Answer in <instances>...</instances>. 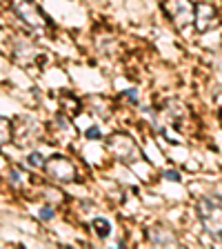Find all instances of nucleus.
<instances>
[{"instance_id": "1", "label": "nucleus", "mask_w": 222, "mask_h": 249, "mask_svg": "<svg viewBox=\"0 0 222 249\" xmlns=\"http://www.w3.org/2000/svg\"><path fill=\"white\" fill-rule=\"evenodd\" d=\"M200 220L216 240H222V209L211 200L200 202Z\"/></svg>"}, {"instance_id": "2", "label": "nucleus", "mask_w": 222, "mask_h": 249, "mask_svg": "<svg viewBox=\"0 0 222 249\" xmlns=\"http://www.w3.org/2000/svg\"><path fill=\"white\" fill-rule=\"evenodd\" d=\"M165 9L171 16V20L176 22L178 29H185L193 20V5L189 0H167Z\"/></svg>"}, {"instance_id": "6", "label": "nucleus", "mask_w": 222, "mask_h": 249, "mask_svg": "<svg viewBox=\"0 0 222 249\" xmlns=\"http://www.w3.org/2000/svg\"><path fill=\"white\" fill-rule=\"evenodd\" d=\"M9 140V123L5 118H0V145H5Z\"/></svg>"}, {"instance_id": "10", "label": "nucleus", "mask_w": 222, "mask_h": 249, "mask_svg": "<svg viewBox=\"0 0 222 249\" xmlns=\"http://www.w3.org/2000/svg\"><path fill=\"white\" fill-rule=\"evenodd\" d=\"M87 136H89V138H100V129H98V127H91V129L87 131Z\"/></svg>"}, {"instance_id": "3", "label": "nucleus", "mask_w": 222, "mask_h": 249, "mask_svg": "<svg viewBox=\"0 0 222 249\" xmlns=\"http://www.w3.org/2000/svg\"><path fill=\"white\" fill-rule=\"evenodd\" d=\"M42 167L47 169V174L51 178H56V180H73V176H76V169H73V165L67 160V158H62V156H53V158H49L47 162H42Z\"/></svg>"}, {"instance_id": "7", "label": "nucleus", "mask_w": 222, "mask_h": 249, "mask_svg": "<svg viewBox=\"0 0 222 249\" xmlns=\"http://www.w3.org/2000/svg\"><path fill=\"white\" fill-rule=\"evenodd\" d=\"M42 162H45V160H42V156L38 154V151H34V154L29 156V165L31 167H42Z\"/></svg>"}, {"instance_id": "9", "label": "nucleus", "mask_w": 222, "mask_h": 249, "mask_svg": "<svg viewBox=\"0 0 222 249\" xmlns=\"http://www.w3.org/2000/svg\"><path fill=\"white\" fill-rule=\"evenodd\" d=\"M165 176H167V180H173V182L180 180V176H178V171H167Z\"/></svg>"}, {"instance_id": "11", "label": "nucleus", "mask_w": 222, "mask_h": 249, "mask_svg": "<svg viewBox=\"0 0 222 249\" xmlns=\"http://www.w3.org/2000/svg\"><path fill=\"white\" fill-rule=\"evenodd\" d=\"M122 96H129L131 100L138 98V93H136V89H127V91H122Z\"/></svg>"}, {"instance_id": "4", "label": "nucleus", "mask_w": 222, "mask_h": 249, "mask_svg": "<svg viewBox=\"0 0 222 249\" xmlns=\"http://www.w3.org/2000/svg\"><path fill=\"white\" fill-rule=\"evenodd\" d=\"M109 149L114 151L118 158H122V160H136L140 156L138 147L134 145V140L129 138V136L124 134H116L109 138Z\"/></svg>"}, {"instance_id": "8", "label": "nucleus", "mask_w": 222, "mask_h": 249, "mask_svg": "<svg viewBox=\"0 0 222 249\" xmlns=\"http://www.w3.org/2000/svg\"><path fill=\"white\" fill-rule=\"evenodd\" d=\"M40 218H42V220H51V218H53V209L51 207H42L40 209Z\"/></svg>"}, {"instance_id": "5", "label": "nucleus", "mask_w": 222, "mask_h": 249, "mask_svg": "<svg viewBox=\"0 0 222 249\" xmlns=\"http://www.w3.org/2000/svg\"><path fill=\"white\" fill-rule=\"evenodd\" d=\"M93 227H96V233H98L100 238H107L111 225H109V220H104V218H96V220H93Z\"/></svg>"}]
</instances>
